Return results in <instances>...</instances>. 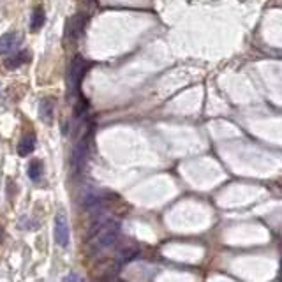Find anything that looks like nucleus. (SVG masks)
<instances>
[{
	"label": "nucleus",
	"mask_w": 282,
	"mask_h": 282,
	"mask_svg": "<svg viewBox=\"0 0 282 282\" xmlns=\"http://www.w3.org/2000/svg\"><path fill=\"white\" fill-rule=\"evenodd\" d=\"M118 235H120V226L117 222H104L99 229L90 235V251L92 252H102L106 249L113 247L118 240Z\"/></svg>",
	"instance_id": "nucleus-1"
},
{
	"label": "nucleus",
	"mask_w": 282,
	"mask_h": 282,
	"mask_svg": "<svg viewBox=\"0 0 282 282\" xmlns=\"http://www.w3.org/2000/svg\"><path fill=\"white\" fill-rule=\"evenodd\" d=\"M86 69H89V62L83 57H79V55H76V57L71 60L69 69H67V86H69L71 95L78 94L79 83H81L83 76H85Z\"/></svg>",
	"instance_id": "nucleus-2"
},
{
	"label": "nucleus",
	"mask_w": 282,
	"mask_h": 282,
	"mask_svg": "<svg viewBox=\"0 0 282 282\" xmlns=\"http://www.w3.org/2000/svg\"><path fill=\"white\" fill-rule=\"evenodd\" d=\"M86 157H89V140L83 138L79 140L73 148V157H71V166H73L74 173H81V169L85 168Z\"/></svg>",
	"instance_id": "nucleus-3"
},
{
	"label": "nucleus",
	"mask_w": 282,
	"mask_h": 282,
	"mask_svg": "<svg viewBox=\"0 0 282 282\" xmlns=\"http://www.w3.org/2000/svg\"><path fill=\"white\" fill-rule=\"evenodd\" d=\"M85 25H86V14L78 13L71 16V19H67V25H66V35L71 39H78L79 34L85 29Z\"/></svg>",
	"instance_id": "nucleus-4"
},
{
	"label": "nucleus",
	"mask_w": 282,
	"mask_h": 282,
	"mask_svg": "<svg viewBox=\"0 0 282 282\" xmlns=\"http://www.w3.org/2000/svg\"><path fill=\"white\" fill-rule=\"evenodd\" d=\"M55 240L60 247H67L69 244V224L63 213H58L55 219Z\"/></svg>",
	"instance_id": "nucleus-5"
},
{
	"label": "nucleus",
	"mask_w": 282,
	"mask_h": 282,
	"mask_svg": "<svg viewBox=\"0 0 282 282\" xmlns=\"http://www.w3.org/2000/svg\"><path fill=\"white\" fill-rule=\"evenodd\" d=\"M19 41H21V37H19L16 32H7V34L0 35V55L14 51L16 48H18Z\"/></svg>",
	"instance_id": "nucleus-6"
},
{
	"label": "nucleus",
	"mask_w": 282,
	"mask_h": 282,
	"mask_svg": "<svg viewBox=\"0 0 282 282\" xmlns=\"http://www.w3.org/2000/svg\"><path fill=\"white\" fill-rule=\"evenodd\" d=\"M53 111H55V101L51 97H46L41 101V104H39V117H41L42 122H46V124H50L51 118H53Z\"/></svg>",
	"instance_id": "nucleus-7"
},
{
	"label": "nucleus",
	"mask_w": 282,
	"mask_h": 282,
	"mask_svg": "<svg viewBox=\"0 0 282 282\" xmlns=\"http://www.w3.org/2000/svg\"><path fill=\"white\" fill-rule=\"evenodd\" d=\"M46 21V16H45V9L41 6H35L34 11H32V16H30V30L32 32H37L39 29H42Z\"/></svg>",
	"instance_id": "nucleus-8"
},
{
	"label": "nucleus",
	"mask_w": 282,
	"mask_h": 282,
	"mask_svg": "<svg viewBox=\"0 0 282 282\" xmlns=\"http://www.w3.org/2000/svg\"><path fill=\"white\" fill-rule=\"evenodd\" d=\"M34 148H35V136L32 133L23 136V140L18 143V154L21 157L30 156V154L34 152Z\"/></svg>",
	"instance_id": "nucleus-9"
},
{
	"label": "nucleus",
	"mask_w": 282,
	"mask_h": 282,
	"mask_svg": "<svg viewBox=\"0 0 282 282\" xmlns=\"http://www.w3.org/2000/svg\"><path fill=\"white\" fill-rule=\"evenodd\" d=\"M29 60H30V53H29V51H19V53H16L14 57L7 58L6 67H7V69H18L21 63H25Z\"/></svg>",
	"instance_id": "nucleus-10"
},
{
	"label": "nucleus",
	"mask_w": 282,
	"mask_h": 282,
	"mask_svg": "<svg viewBox=\"0 0 282 282\" xmlns=\"http://www.w3.org/2000/svg\"><path fill=\"white\" fill-rule=\"evenodd\" d=\"M42 175V162L39 159H34V161L29 162V177L32 180H39V177Z\"/></svg>",
	"instance_id": "nucleus-11"
},
{
	"label": "nucleus",
	"mask_w": 282,
	"mask_h": 282,
	"mask_svg": "<svg viewBox=\"0 0 282 282\" xmlns=\"http://www.w3.org/2000/svg\"><path fill=\"white\" fill-rule=\"evenodd\" d=\"M63 280H79V277H76V275H67Z\"/></svg>",
	"instance_id": "nucleus-12"
},
{
	"label": "nucleus",
	"mask_w": 282,
	"mask_h": 282,
	"mask_svg": "<svg viewBox=\"0 0 282 282\" xmlns=\"http://www.w3.org/2000/svg\"><path fill=\"white\" fill-rule=\"evenodd\" d=\"M2 236H4V229L0 228V242H2Z\"/></svg>",
	"instance_id": "nucleus-13"
},
{
	"label": "nucleus",
	"mask_w": 282,
	"mask_h": 282,
	"mask_svg": "<svg viewBox=\"0 0 282 282\" xmlns=\"http://www.w3.org/2000/svg\"><path fill=\"white\" fill-rule=\"evenodd\" d=\"M280 280H282V270H280Z\"/></svg>",
	"instance_id": "nucleus-14"
}]
</instances>
